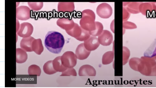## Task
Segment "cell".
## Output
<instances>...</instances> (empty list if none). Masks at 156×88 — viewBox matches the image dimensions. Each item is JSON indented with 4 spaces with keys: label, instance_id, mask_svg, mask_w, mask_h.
Segmentation results:
<instances>
[{
    "label": "cell",
    "instance_id": "9",
    "mask_svg": "<svg viewBox=\"0 0 156 88\" xmlns=\"http://www.w3.org/2000/svg\"><path fill=\"white\" fill-rule=\"evenodd\" d=\"M83 44L86 49L90 52L97 50L100 45L98 38L93 36H90L88 40L84 41Z\"/></svg>",
    "mask_w": 156,
    "mask_h": 88
},
{
    "label": "cell",
    "instance_id": "12",
    "mask_svg": "<svg viewBox=\"0 0 156 88\" xmlns=\"http://www.w3.org/2000/svg\"><path fill=\"white\" fill-rule=\"evenodd\" d=\"M57 24L61 28L67 31L73 29L75 25V23L72 20L61 18L58 20Z\"/></svg>",
    "mask_w": 156,
    "mask_h": 88
},
{
    "label": "cell",
    "instance_id": "8",
    "mask_svg": "<svg viewBox=\"0 0 156 88\" xmlns=\"http://www.w3.org/2000/svg\"><path fill=\"white\" fill-rule=\"evenodd\" d=\"M30 18V10L28 7L22 6L16 8V18L19 20L25 21Z\"/></svg>",
    "mask_w": 156,
    "mask_h": 88
},
{
    "label": "cell",
    "instance_id": "24",
    "mask_svg": "<svg viewBox=\"0 0 156 88\" xmlns=\"http://www.w3.org/2000/svg\"><path fill=\"white\" fill-rule=\"evenodd\" d=\"M28 74L30 76H40L41 74V69L38 66L32 65L28 68Z\"/></svg>",
    "mask_w": 156,
    "mask_h": 88
},
{
    "label": "cell",
    "instance_id": "15",
    "mask_svg": "<svg viewBox=\"0 0 156 88\" xmlns=\"http://www.w3.org/2000/svg\"><path fill=\"white\" fill-rule=\"evenodd\" d=\"M28 59V55L26 51L22 48H17L16 50V62L22 64L26 62Z\"/></svg>",
    "mask_w": 156,
    "mask_h": 88
},
{
    "label": "cell",
    "instance_id": "23",
    "mask_svg": "<svg viewBox=\"0 0 156 88\" xmlns=\"http://www.w3.org/2000/svg\"><path fill=\"white\" fill-rule=\"evenodd\" d=\"M95 29L93 31H89L91 36L98 37L104 31V26L99 21H96Z\"/></svg>",
    "mask_w": 156,
    "mask_h": 88
},
{
    "label": "cell",
    "instance_id": "25",
    "mask_svg": "<svg viewBox=\"0 0 156 88\" xmlns=\"http://www.w3.org/2000/svg\"><path fill=\"white\" fill-rule=\"evenodd\" d=\"M140 58H133L130 59L129 60V65L130 68L133 70L137 71V68L139 64Z\"/></svg>",
    "mask_w": 156,
    "mask_h": 88
},
{
    "label": "cell",
    "instance_id": "5",
    "mask_svg": "<svg viewBox=\"0 0 156 88\" xmlns=\"http://www.w3.org/2000/svg\"><path fill=\"white\" fill-rule=\"evenodd\" d=\"M98 15L102 19H108L113 13L112 7L108 3H102L98 6L96 9Z\"/></svg>",
    "mask_w": 156,
    "mask_h": 88
},
{
    "label": "cell",
    "instance_id": "32",
    "mask_svg": "<svg viewBox=\"0 0 156 88\" xmlns=\"http://www.w3.org/2000/svg\"><path fill=\"white\" fill-rule=\"evenodd\" d=\"M114 24H115V20L113 21L111 24V26H110V28H111L112 31L114 33H115V28H114Z\"/></svg>",
    "mask_w": 156,
    "mask_h": 88
},
{
    "label": "cell",
    "instance_id": "2",
    "mask_svg": "<svg viewBox=\"0 0 156 88\" xmlns=\"http://www.w3.org/2000/svg\"><path fill=\"white\" fill-rule=\"evenodd\" d=\"M137 70L142 75L147 76H156V62L154 59L151 57H142Z\"/></svg>",
    "mask_w": 156,
    "mask_h": 88
},
{
    "label": "cell",
    "instance_id": "7",
    "mask_svg": "<svg viewBox=\"0 0 156 88\" xmlns=\"http://www.w3.org/2000/svg\"><path fill=\"white\" fill-rule=\"evenodd\" d=\"M34 31V27L30 23L24 22L20 25L19 31L17 34L21 37H30Z\"/></svg>",
    "mask_w": 156,
    "mask_h": 88
},
{
    "label": "cell",
    "instance_id": "19",
    "mask_svg": "<svg viewBox=\"0 0 156 88\" xmlns=\"http://www.w3.org/2000/svg\"><path fill=\"white\" fill-rule=\"evenodd\" d=\"M115 58V53L113 51H108L103 55L102 62L104 65H108L111 64Z\"/></svg>",
    "mask_w": 156,
    "mask_h": 88
},
{
    "label": "cell",
    "instance_id": "16",
    "mask_svg": "<svg viewBox=\"0 0 156 88\" xmlns=\"http://www.w3.org/2000/svg\"><path fill=\"white\" fill-rule=\"evenodd\" d=\"M32 48L33 51L35 52L36 54L39 55L41 54L44 50L41 40L40 39H37V40L35 39L33 41Z\"/></svg>",
    "mask_w": 156,
    "mask_h": 88
},
{
    "label": "cell",
    "instance_id": "18",
    "mask_svg": "<svg viewBox=\"0 0 156 88\" xmlns=\"http://www.w3.org/2000/svg\"><path fill=\"white\" fill-rule=\"evenodd\" d=\"M74 4L73 2H59L58 10L60 11H72L74 10Z\"/></svg>",
    "mask_w": 156,
    "mask_h": 88
},
{
    "label": "cell",
    "instance_id": "26",
    "mask_svg": "<svg viewBox=\"0 0 156 88\" xmlns=\"http://www.w3.org/2000/svg\"><path fill=\"white\" fill-rule=\"evenodd\" d=\"M130 56L129 50L127 47L123 46V47L122 60L123 65H125L129 62V58Z\"/></svg>",
    "mask_w": 156,
    "mask_h": 88
},
{
    "label": "cell",
    "instance_id": "10",
    "mask_svg": "<svg viewBox=\"0 0 156 88\" xmlns=\"http://www.w3.org/2000/svg\"><path fill=\"white\" fill-rule=\"evenodd\" d=\"M80 76L95 77L97 72L95 68L90 65H83L80 68L78 72Z\"/></svg>",
    "mask_w": 156,
    "mask_h": 88
},
{
    "label": "cell",
    "instance_id": "14",
    "mask_svg": "<svg viewBox=\"0 0 156 88\" xmlns=\"http://www.w3.org/2000/svg\"><path fill=\"white\" fill-rule=\"evenodd\" d=\"M34 40H35L34 38L31 36L24 38L21 41L20 44L21 48L27 52H33L32 45L33 41Z\"/></svg>",
    "mask_w": 156,
    "mask_h": 88
},
{
    "label": "cell",
    "instance_id": "28",
    "mask_svg": "<svg viewBox=\"0 0 156 88\" xmlns=\"http://www.w3.org/2000/svg\"><path fill=\"white\" fill-rule=\"evenodd\" d=\"M91 36L90 34L89 31L85 30V29L82 28V33L80 36L77 38L76 40L78 41H84L86 40H88Z\"/></svg>",
    "mask_w": 156,
    "mask_h": 88
},
{
    "label": "cell",
    "instance_id": "13",
    "mask_svg": "<svg viewBox=\"0 0 156 88\" xmlns=\"http://www.w3.org/2000/svg\"><path fill=\"white\" fill-rule=\"evenodd\" d=\"M142 2H123L124 7H126V9L130 13L136 14L140 13L139 6Z\"/></svg>",
    "mask_w": 156,
    "mask_h": 88
},
{
    "label": "cell",
    "instance_id": "30",
    "mask_svg": "<svg viewBox=\"0 0 156 88\" xmlns=\"http://www.w3.org/2000/svg\"><path fill=\"white\" fill-rule=\"evenodd\" d=\"M137 27L136 24L131 22L127 21H123V28L126 29H132L137 28Z\"/></svg>",
    "mask_w": 156,
    "mask_h": 88
},
{
    "label": "cell",
    "instance_id": "22",
    "mask_svg": "<svg viewBox=\"0 0 156 88\" xmlns=\"http://www.w3.org/2000/svg\"><path fill=\"white\" fill-rule=\"evenodd\" d=\"M43 70L46 74L51 75L57 73V71L54 69L53 66L52 60L48 61L44 64Z\"/></svg>",
    "mask_w": 156,
    "mask_h": 88
},
{
    "label": "cell",
    "instance_id": "11",
    "mask_svg": "<svg viewBox=\"0 0 156 88\" xmlns=\"http://www.w3.org/2000/svg\"><path fill=\"white\" fill-rule=\"evenodd\" d=\"M91 52L86 49L84 44L82 43L79 45L76 51V55L77 59L80 60L86 59L89 57Z\"/></svg>",
    "mask_w": 156,
    "mask_h": 88
},
{
    "label": "cell",
    "instance_id": "6",
    "mask_svg": "<svg viewBox=\"0 0 156 88\" xmlns=\"http://www.w3.org/2000/svg\"><path fill=\"white\" fill-rule=\"evenodd\" d=\"M98 41L102 46H110L113 41V36L111 32L107 30H104L102 33L98 36Z\"/></svg>",
    "mask_w": 156,
    "mask_h": 88
},
{
    "label": "cell",
    "instance_id": "27",
    "mask_svg": "<svg viewBox=\"0 0 156 88\" xmlns=\"http://www.w3.org/2000/svg\"><path fill=\"white\" fill-rule=\"evenodd\" d=\"M77 74L76 70L73 68H67L65 71L62 72L61 76H77Z\"/></svg>",
    "mask_w": 156,
    "mask_h": 88
},
{
    "label": "cell",
    "instance_id": "31",
    "mask_svg": "<svg viewBox=\"0 0 156 88\" xmlns=\"http://www.w3.org/2000/svg\"><path fill=\"white\" fill-rule=\"evenodd\" d=\"M129 12L126 9V8H123L122 19L123 21H126L129 18L130 14Z\"/></svg>",
    "mask_w": 156,
    "mask_h": 88
},
{
    "label": "cell",
    "instance_id": "3",
    "mask_svg": "<svg viewBox=\"0 0 156 88\" xmlns=\"http://www.w3.org/2000/svg\"><path fill=\"white\" fill-rule=\"evenodd\" d=\"M95 13L90 9H86L82 12L80 24L81 27L88 31H93L96 28Z\"/></svg>",
    "mask_w": 156,
    "mask_h": 88
},
{
    "label": "cell",
    "instance_id": "1",
    "mask_svg": "<svg viewBox=\"0 0 156 88\" xmlns=\"http://www.w3.org/2000/svg\"><path fill=\"white\" fill-rule=\"evenodd\" d=\"M65 43L63 35L58 32L48 31L45 35L44 45L48 51L51 53L55 54L61 53Z\"/></svg>",
    "mask_w": 156,
    "mask_h": 88
},
{
    "label": "cell",
    "instance_id": "17",
    "mask_svg": "<svg viewBox=\"0 0 156 88\" xmlns=\"http://www.w3.org/2000/svg\"><path fill=\"white\" fill-rule=\"evenodd\" d=\"M54 69L57 72L62 73L67 69V68L62 65L61 61V56L58 57L52 60Z\"/></svg>",
    "mask_w": 156,
    "mask_h": 88
},
{
    "label": "cell",
    "instance_id": "4",
    "mask_svg": "<svg viewBox=\"0 0 156 88\" xmlns=\"http://www.w3.org/2000/svg\"><path fill=\"white\" fill-rule=\"evenodd\" d=\"M61 61L62 65L66 68H73L77 64V58L73 52L67 51L61 56Z\"/></svg>",
    "mask_w": 156,
    "mask_h": 88
},
{
    "label": "cell",
    "instance_id": "29",
    "mask_svg": "<svg viewBox=\"0 0 156 88\" xmlns=\"http://www.w3.org/2000/svg\"><path fill=\"white\" fill-rule=\"evenodd\" d=\"M28 5L34 10L39 11L42 8L43 2H28Z\"/></svg>",
    "mask_w": 156,
    "mask_h": 88
},
{
    "label": "cell",
    "instance_id": "20",
    "mask_svg": "<svg viewBox=\"0 0 156 88\" xmlns=\"http://www.w3.org/2000/svg\"><path fill=\"white\" fill-rule=\"evenodd\" d=\"M66 32L69 35L77 39L82 34V28L78 24H75L73 29L67 31Z\"/></svg>",
    "mask_w": 156,
    "mask_h": 88
},
{
    "label": "cell",
    "instance_id": "21",
    "mask_svg": "<svg viewBox=\"0 0 156 88\" xmlns=\"http://www.w3.org/2000/svg\"><path fill=\"white\" fill-rule=\"evenodd\" d=\"M155 5L154 4L150 3L149 2L142 3L140 5L139 11L140 13L144 15H147L148 12L150 11V10L152 7Z\"/></svg>",
    "mask_w": 156,
    "mask_h": 88
}]
</instances>
